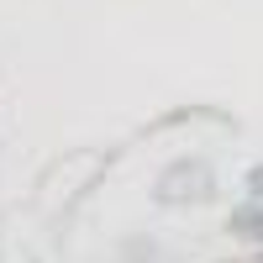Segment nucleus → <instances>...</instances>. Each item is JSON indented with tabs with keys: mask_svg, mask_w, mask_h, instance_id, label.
<instances>
[]
</instances>
